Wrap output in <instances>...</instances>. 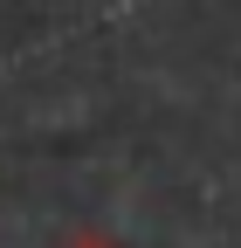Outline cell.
Here are the masks:
<instances>
[{
	"label": "cell",
	"mask_w": 241,
	"mask_h": 248,
	"mask_svg": "<svg viewBox=\"0 0 241 248\" xmlns=\"http://www.w3.org/2000/svg\"><path fill=\"white\" fill-rule=\"evenodd\" d=\"M69 248H117V241H104V234H76Z\"/></svg>",
	"instance_id": "1"
}]
</instances>
